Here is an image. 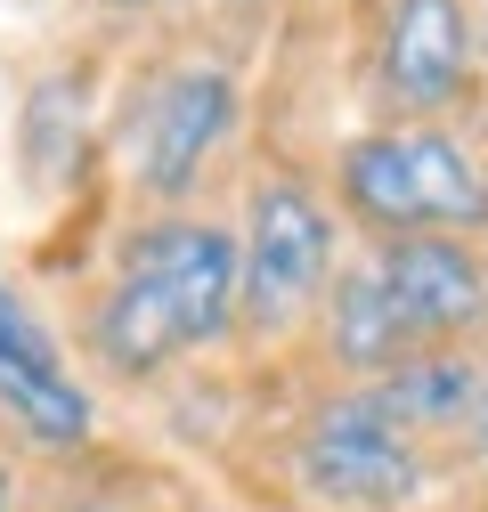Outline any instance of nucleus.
Masks as SVG:
<instances>
[{
  "mask_svg": "<svg viewBox=\"0 0 488 512\" xmlns=\"http://www.w3.org/2000/svg\"><path fill=\"white\" fill-rule=\"evenodd\" d=\"M244 131V74L228 49H163L122 82L106 114L114 187L139 212H196L220 155Z\"/></svg>",
  "mask_w": 488,
  "mask_h": 512,
  "instance_id": "2",
  "label": "nucleus"
},
{
  "mask_svg": "<svg viewBox=\"0 0 488 512\" xmlns=\"http://www.w3.org/2000/svg\"><path fill=\"white\" fill-rule=\"evenodd\" d=\"M480 374H488V350H407L391 374L366 382V399H375L399 431H415L423 447H440V439L472 431Z\"/></svg>",
  "mask_w": 488,
  "mask_h": 512,
  "instance_id": "11",
  "label": "nucleus"
},
{
  "mask_svg": "<svg viewBox=\"0 0 488 512\" xmlns=\"http://www.w3.org/2000/svg\"><path fill=\"white\" fill-rule=\"evenodd\" d=\"M285 472H293V496L318 512H415L448 464L440 447H423L366 399V382H334L285 431Z\"/></svg>",
  "mask_w": 488,
  "mask_h": 512,
  "instance_id": "5",
  "label": "nucleus"
},
{
  "mask_svg": "<svg viewBox=\"0 0 488 512\" xmlns=\"http://www.w3.org/2000/svg\"><path fill=\"white\" fill-rule=\"evenodd\" d=\"M236 350V220L131 212L106 277L74 309V358L114 391H155L171 366Z\"/></svg>",
  "mask_w": 488,
  "mask_h": 512,
  "instance_id": "1",
  "label": "nucleus"
},
{
  "mask_svg": "<svg viewBox=\"0 0 488 512\" xmlns=\"http://www.w3.org/2000/svg\"><path fill=\"white\" fill-rule=\"evenodd\" d=\"M415 350H488V261L472 236H399L366 244Z\"/></svg>",
  "mask_w": 488,
  "mask_h": 512,
  "instance_id": "7",
  "label": "nucleus"
},
{
  "mask_svg": "<svg viewBox=\"0 0 488 512\" xmlns=\"http://www.w3.org/2000/svg\"><path fill=\"white\" fill-rule=\"evenodd\" d=\"M350 261V228L310 171L269 163L236 204V350H310V326Z\"/></svg>",
  "mask_w": 488,
  "mask_h": 512,
  "instance_id": "4",
  "label": "nucleus"
},
{
  "mask_svg": "<svg viewBox=\"0 0 488 512\" xmlns=\"http://www.w3.org/2000/svg\"><path fill=\"white\" fill-rule=\"evenodd\" d=\"M480 17L472 0H375L366 17V90L383 122H448L480 90Z\"/></svg>",
  "mask_w": 488,
  "mask_h": 512,
  "instance_id": "6",
  "label": "nucleus"
},
{
  "mask_svg": "<svg viewBox=\"0 0 488 512\" xmlns=\"http://www.w3.org/2000/svg\"><path fill=\"white\" fill-rule=\"evenodd\" d=\"M480 261H488V236H480Z\"/></svg>",
  "mask_w": 488,
  "mask_h": 512,
  "instance_id": "16",
  "label": "nucleus"
},
{
  "mask_svg": "<svg viewBox=\"0 0 488 512\" xmlns=\"http://www.w3.org/2000/svg\"><path fill=\"white\" fill-rule=\"evenodd\" d=\"M310 350L342 382H375V374H391L415 350L407 326H399V309H391V293H383V277H375V261H366V244H350V261H342L318 326H310Z\"/></svg>",
  "mask_w": 488,
  "mask_h": 512,
  "instance_id": "10",
  "label": "nucleus"
},
{
  "mask_svg": "<svg viewBox=\"0 0 488 512\" xmlns=\"http://www.w3.org/2000/svg\"><path fill=\"white\" fill-rule=\"evenodd\" d=\"M0 350H66V342H57V326H49V317H41L9 277H0Z\"/></svg>",
  "mask_w": 488,
  "mask_h": 512,
  "instance_id": "12",
  "label": "nucleus"
},
{
  "mask_svg": "<svg viewBox=\"0 0 488 512\" xmlns=\"http://www.w3.org/2000/svg\"><path fill=\"white\" fill-rule=\"evenodd\" d=\"M98 155V98L82 66H49L25 82L17 98V179L33 196H57V187H82Z\"/></svg>",
  "mask_w": 488,
  "mask_h": 512,
  "instance_id": "9",
  "label": "nucleus"
},
{
  "mask_svg": "<svg viewBox=\"0 0 488 512\" xmlns=\"http://www.w3.org/2000/svg\"><path fill=\"white\" fill-rule=\"evenodd\" d=\"M0 431L25 456H90L98 447V391L66 350H0Z\"/></svg>",
  "mask_w": 488,
  "mask_h": 512,
  "instance_id": "8",
  "label": "nucleus"
},
{
  "mask_svg": "<svg viewBox=\"0 0 488 512\" xmlns=\"http://www.w3.org/2000/svg\"><path fill=\"white\" fill-rule=\"evenodd\" d=\"M0 512H17V464L0 456Z\"/></svg>",
  "mask_w": 488,
  "mask_h": 512,
  "instance_id": "15",
  "label": "nucleus"
},
{
  "mask_svg": "<svg viewBox=\"0 0 488 512\" xmlns=\"http://www.w3.org/2000/svg\"><path fill=\"white\" fill-rule=\"evenodd\" d=\"M464 447H472V472L488 480V374H480V407H472V431H464Z\"/></svg>",
  "mask_w": 488,
  "mask_h": 512,
  "instance_id": "13",
  "label": "nucleus"
},
{
  "mask_svg": "<svg viewBox=\"0 0 488 512\" xmlns=\"http://www.w3.org/2000/svg\"><path fill=\"white\" fill-rule=\"evenodd\" d=\"M326 196L358 244L488 236V155L464 122H366L326 163Z\"/></svg>",
  "mask_w": 488,
  "mask_h": 512,
  "instance_id": "3",
  "label": "nucleus"
},
{
  "mask_svg": "<svg viewBox=\"0 0 488 512\" xmlns=\"http://www.w3.org/2000/svg\"><path fill=\"white\" fill-rule=\"evenodd\" d=\"M106 17H155V9H171V0H98Z\"/></svg>",
  "mask_w": 488,
  "mask_h": 512,
  "instance_id": "14",
  "label": "nucleus"
}]
</instances>
